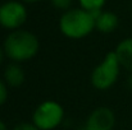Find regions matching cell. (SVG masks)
I'll return each mask as SVG.
<instances>
[{"label": "cell", "instance_id": "15", "mask_svg": "<svg viewBox=\"0 0 132 130\" xmlns=\"http://www.w3.org/2000/svg\"><path fill=\"white\" fill-rule=\"evenodd\" d=\"M21 1H23L24 4H36V3H40L43 0H21Z\"/></svg>", "mask_w": 132, "mask_h": 130}, {"label": "cell", "instance_id": "6", "mask_svg": "<svg viewBox=\"0 0 132 130\" xmlns=\"http://www.w3.org/2000/svg\"><path fill=\"white\" fill-rule=\"evenodd\" d=\"M116 114L113 110L105 106H100L90 112L85 126L88 130H113L116 126Z\"/></svg>", "mask_w": 132, "mask_h": 130}, {"label": "cell", "instance_id": "1", "mask_svg": "<svg viewBox=\"0 0 132 130\" xmlns=\"http://www.w3.org/2000/svg\"><path fill=\"white\" fill-rule=\"evenodd\" d=\"M4 54L12 63H27L32 60L39 50L40 41L35 33L27 29H15L9 32L3 43Z\"/></svg>", "mask_w": 132, "mask_h": 130}, {"label": "cell", "instance_id": "14", "mask_svg": "<svg viewBox=\"0 0 132 130\" xmlns=\"http://www.w3.org/2000/svg\"><path fill=\"white\" fill-rule=\"evenodd\" d=\"M127 87H128V89L132 92V73H130V75H128V78H127Z\"/></svg>", "mask_w": 132, "mask_h": 130}, {"label": "cell", "instance_id": "8", "mask_svg": "<svg viewBox=\"0 0 132 130\" xmlns=\"http://www.w3.org/2000/svg\"><path fill=\"white\" fill-rule=\"evenodd\" d=\"M4 82L6 83L8 87L12 88H18L21 87L24 81H26V73L23 70V68L21 66V64L18 63H10L5 70H4V75H3Z\"/></svg>", "mask_w": 132, "mask_h": 130}, {"label": "cell", "instance_id": "11", "mask_svg": "<svg viewBox=\"0 0 132 130\" xmlns=\"http://www.w3.org/2000/svg\"><path fill=\"white\" fill-rule=\"evenodd\" d=\"M51 5L55 8V9H59V10H68L72 8V3L73 0H50Z\"/></svg>", "mask_w": 132, "mask_h": 130}, {"label": "cell", "instance_id": "18", "mask_svg": "<svg viewBox=\"0 0 132 130\" xmlns=\"http://www.w3.org/2000/svg\"><path fill=\"white\" fill-rule=\"evenodd\" d=\"M77 130H88L87 128H86V126H85V125H84V126H81V128H78V129Z\"/></svg>", "mask_w": 132, "mask_h": 130}, {"label": "cell", "instance_id": "4", "mask_svg": "<svg viewBox=\"0 0 132 130\" xmlns=\"http://www.w3.org/2000/svg\"><path fill=\"white\" fill-rule=\"evenodd\" d=\"M64 108L59 102L46 99L34 110L32 123L40 130H54L64 121Z\"/></svg>", "mask_w": 132, "mask_h": 130}, {"label": "cell", "instance_id": "5", "mask_svg": "<svg viewBox=\"0 0 132 130\" xmlns=\"http://www.w3.org/2000/svg\"><path fill=\"white\" fill-rule=\"evenodd\" d=\"M27 17L26 4L21 0H8L0 4V27L9 32L21 29Z\"/></svg>", "mask_w": 132, "mask_h": 130}, {"label": "cell", "instance_id": "16", "mask_svg": "<svg viewBox=\"0 0 132 130\" xmlns=\"http://www.w3.org/2000/svg\"><path fill=\"white\" fill-rule=\"evenodd\" d=\"M4 56H5V54H4V48L0 46V65H1V63H3V60H4Z\"/></svg>", "mask_w": 132, "mask_h": 130}, {"label": "cell", "instance_id": "7", "mask_svg": "<svg viewBox=\"0 0 132 130\" xmlns=\"http://www.w3.org/2000/svg\"><path fill=\"white\" fill-rule=\"evenodd\" d=\"M119 18L110 10H101L95 15V29L101 33H112L118 28Z\"/></svg>", "mask_w": 132, "mask_h": 130}, {"label": "cell", "instance_id": "10", "mask_svg": "<svg viewBox=\"0 0 132 130\" xmlns=\"http://www.w3.org/2000/svg\"><path fill=\"white\" fill-rule=\"evenodd\" d=\"M105 4H106V0H78L80 8L92 13L94 15H96L99 12L104 10Z\"/></svg>", "mask_w": 132, "mask_h": 130}, {"label": "cell", "instance_id": "2", "mask_svg": "<svg viewBox=\"0 0 132 130\" xmlns=\"http://www.w3.org/2000/svg\"><path fill=\"white\" fill-rule=\"evenodd\" d=\"M95 29V15L82 8H71L59 18L60 33L71 40H82Z\"/></svg>", "mask_w": 132, "mask_h": 130}, {"label": "cell", "instance_id": "13", "mask_svg": "<svg viewBox=\"0 0 132 130\" xmlns=\"http://www.w3.org/2000/svg\"><path fill=\"white\" fill-rule=\"evenodd\" d=\"M12 130H40V129L31 121V123H19Z\"/></svg>", "mask_w": 132, "mask_h": 130}, {"label": "cell", "instance_id": "12", "mask_svg": "<svg viewBox=\"0 0 132 130\" xmlns=\"http://www.w3.org/2000/svg\"><path fill=\"white\" fill-rule=\"evenodd\" d=\"M8 96H9L8 86H6V83L4 82V79L0 78V106H3V105L6 102Z\"/></svg>", "mask_w": 132, "mask_h": 130}, {"label": "cell", "instance_id": "17", "mask_svg": "<svg viewBox=\"0 0 132 130\" xmlns=\"http://www.w3.org/2000/svg\"><path fill=\"white\" fill-rule=\"evenodd\" d=\"M0 130H8V126H6V124L3 121V120H0Z\"/></svg>", "mask_w": 132, "mask_h": 130}, {"label": "cell", "instance_id": "9", "mask_svg": "<svg viewBox=\"0 0 132 130\" xmlns=\"http://www.w3.org/2000/svg\"><path fill=\"white\" fill-rule=\"evenodd\" d=\"M114 51L122 69H126L128 73H132V37L122 40L117 45Z\"/></svg>", "mask_w": 132, "mask_h": 130}, {"label": "cell", "instance_id": "3", "mask_svg": "<svg viewBox=\"0 0 132 130\" xmlns=\"http://www.w3.org/2000/svg\"><path fill=\"white\" fill-rule=\"evenodd\" d=\"M121 64L116 51L105 54L103 60L92 69L90 75L91 86L97 91H108L114 86L121 74Z\"/></svg>", "mask_w": 132, "mask_h": 130}]
</instances>
